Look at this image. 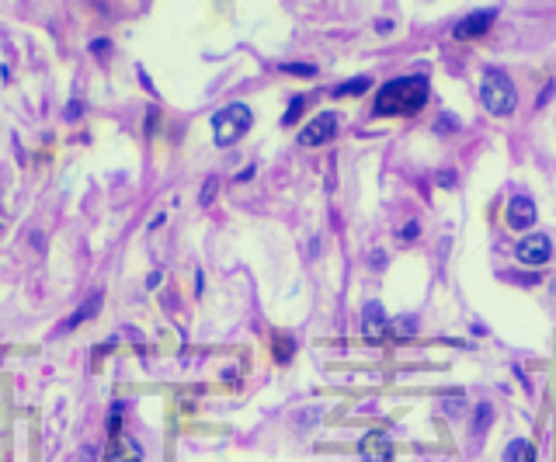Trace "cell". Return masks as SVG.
Wrapping results in <instances>:
<instances>
[{"instance_id":"obj_9","label":"cell","mask_w":556,"mask_h":462,"mask_svg":"<svg viewBox=\"0 0 556 462\" xmlns=\"http://www.w3.org/2000/svg\"><path fill=\"white\" fill-rule=\"evenodd\" d=\"M358 455L365 462H393V441L383 431H369L358 445Z\"/></svg>"},{"instance_id":"obj_18","label":"cell","mask_w":556,"mask_h":462,"mask_svg":"<svg viewBox=\"0 0 556 462\" xmlns=\"http://www.w3.org/2000/svg\"><path fill=\"white\" fill-rule=\"evenodd\" d=\"M216 191H219V177H209V181H205V188H202V195H198V202H202V205H212Z\"/></svg>"},{"instance_id":"obj_4","label":"cell","mask_w":556,"mask_h":462,"mask_svg":"<svg viewBox=\"0 0 556 462\" xmlns=\"http://www.w3.org/2000/svg\"><path fill=\"white\" fill-rule=\"evenodd\" d=\"M338 129H341V118L334 112H320L299 129V146H306V150L324 146V143H331L338 136Z\"/></svg>"},{"instance_id":"obj_11","label":"cell","mask_w":556,"mask_h":462,"mask_svg":"<svg viewBox=\"0 0 556 462\" xmlns=\"http://www.w3.org/2000/svg\"><path fill=\"white\" fill-rule=\"evenodd\" d=\"M108 455H112L115 462H143V452H139V445H136L129 434H112Z\"/></svg>"},{"instance_id":"obj_10","label":"cell","mask_w":556,"mask_h":462,"mask_svg":"<svg viewBox=\"0 0 556 462\" xmlns=\"http://www.w3.org/2000/svg\"><path fill=\"white\" fill-rule=\"evenodd\" d=\"M98 313H101V292H91V296H87V299H84V303H80L67 320H63V330L70 334V330H77L80 323H87V320H91V317H98Z\"/></svg>"},{"instance_id":"obj_14","label":"cell","mask_w":556,"mask_h":462,"mask_svg":"<svg viewBox=\"0 0 556 462\" xmlns=\"http://www.w3.org/2000/svg\"><path fill=\"white\" fill-rule=\"evenodd\" d=\"M390 334H397V337H414V334H417V320H414V317H397V320H390Z\"/></svg>"},{"instance_id":"obj_1","label":"cell","mask_w":556,"mask_h":462,"mask_svg":"<svg viewBox=\"0 0 556 462\" xmlns=\"http://www.w3.org/2000/svg\"><path fill=\"white\" fill-rule=\"evenodd\" d=\"M428 77L424 73H407V77H397L390 84L379 87V98L372 105V115H417L424 105H428Z\"/></svg>"},{"instance_id":"obj_21","label":"cell","mask_w":556,"mask_h":462,"mask_svg":"<svg viewBox=\"0 0 556 462\" xmlns=\"http://www.w3.org/2000/svg\"><path fill=\"white\" fill-rule=\"evenodd\" d=\"M108 46H112L108 39H94V42H91V53H94L98 60H105V56H108Z\"/></svg>"},{"instance_id":"obj_2","label":"cell","mask_w":556,"mask_h":462,"mask_svg":"<svg viewBox=\"0 0 556 462\" xmlns=\"http://www.w3.org/2000/svg\"><path fill=\"white\" fill-rule=\"evenodd\" d=\"M480 105H483L490 115H497V118L511 115V112L518 108V91H514L511 77L501 73V70H487L483 80H480Z\"/></svg>"},{"instance_id":"obj_3","label":"cell","mask_w":556,"mask_h":462,"mask_svg":"<svg viewBox=\"0 0 556 462\" xmlns=\"http://www.w3.org/2000/svg\"><path fill=\"white\" fill-rule=\"evenodd\" d=\"M250 125H254V112L243 101H233L212 115V139H216V146H233L247 136Z\"/></svg>"},{"instance_id":"obj_8","label":"cell","mask_w":556,"mask_h":462,"mask_svg":"<svg viewBox=\"0 0 556 462\" xmlns=\"http://www.w3.org/2000/svg\"><path fill=\"white\" fill-rule=\"evenodd\" d=\"M535 219H539V212H535V202L528 195H514L507 202V226L511 229H518V233H521V229H532Z\"/></svg>"},{"instance_id":"obj_5","label":"cell","mask_w":556,"mask_h":462,"mask_svg":"<svg viewBox=\"0 0 556 462\" xmlns=\"http://www.w3.org/2000/svg\"><path fill=\"white\" fill-rule=\"evenodd\" d=\"M514 258H518L521 265H528V268H539V265H546V261L553 258V240H549L546 233H528V237L518 240Z\"/></svg>"},{"instance_id":"obj_24","label":"cell","mask_w":556,"mask_h":462,"mask_svg":"<svg viewBox=\"0 0 556 462\" xmlns=\"http://www.w3.org/2000/svg\"><path fill=\"white\" fill-rule=\"evenodd\" d=\"M438 181H442V188H452V184H455V174H452V170H442Z\"/></svg>"},{"instance_id":"obj_15","label":"cell","mask_w":556,"mask_h":462,"mask_svg":"<svg viewBox=\"0 0 556 462\" xmlns=\"http://www.w3.org/2000/svg\"><path fill=\"white\" fill-rule=\"evenodd\" d=\"M494 420V410H490V403H476V417H473V434L480 438L483 431H487V424Z\"/></svg>"},{"instance_id":"obj_22","label":"cell","mask_w":556,"mask_h":462,"mask_svg":"<svg viewBox=\"0 0 556 462\" xmlns=\"http://www.w3.org/2000/svg\"><path fill=\"white\" fill-rule=\"evenodd\" d=\"M414 237H417V222H410V226H403V229H400V240H403V244H410Z\"/></svg>"},{"instance_id":"obj_25","label":"cell","mask_w":556,"mask_h":462,"mask_svg":"<svg viewBox=\"0 0 556 462\" xmlns=\"http://www.w3.org/2000/svg\"><path fill=\"white\" fill-rule=\"evenodd\" d=\"M160 278H164V275H160V272H153V275L146 278V285H150V289H157V285H160Z\"/></svg>"},{"instance_id":"obj_13","label":"cell","mask_w":556,"mask_h":462,"mask_svg":"<svg viewBox=\"0 0 556 462\" xmlns=\"http://www.w3.org/2000/svg\"><path fill=\"white\" fill-rule=\"evenodd\" d=\"M369 87H372V80H369V77H355V80L338 84V87H334V98H345V94H365Z\"/></svg>"},{"instance_id":"obj_16","label":"cell","mask_w":556,"mask_h":462,"mask_svg":"<svg viewBox=\"0 0 556 462\" xmlns=\"http://www.w3.org/2000/svg\"><path fill=\"white\" fill-rule=\"evenodd\" d=\"M306 101H310V98H303V94H299V98H293V101H289V108H286V115H282V125H296V122H299V115H303V108H306Z\"/></svg>"},{"instance_id":"obj_23","label":"cell","mask_w":556,"mask_h":462,"mask_svg":"<svg viewBox=\"0 0 556 462\" xmlns=\"http://www.w3.org/2000/svg\"><path fill=\"white\" fill-rule=\"evenodd\" d=\"M84 115V101H70V108H67V118L73 122V118H80Z\"/></svg>"},{"instance_id":"obj_7","label":"cell","mask_w":556,"mask_h":462,"mask_svg":"<svg viewBox=\"0 0 556 462\" xmlns=\"http://www.w3.org/2000/svg\"><path fill=\"white\" fill-rule=\"evenodd\" d=\"M362 334H365V341H372V344H379L386 334H390V317H386V310L372 299V303H365V310H362Z\"/></svg>"},{"instance_id":"obj_26","label":"cell","mask_w":556,"mask_h":462,"mask_svg":"<svg viewBox=\"0 0 556 462\" xmlns=\"http://www.w3.org/2000/svg\"><path fill=\"white\" fill-rule=\"evenodd\" d=\"M549 292H553V296H556V278H553V285H549Z\"/></svg>"},{"instance_id":"obj_17","label":"cell","mask_w":556,"mask_h":462,"mask_svg":"<svg viewBox=\"0 0 556 462\" xmlns=\"http://www.w3.org/2000/svg\"><path fill=\"white\" fill-rule=\"evenodd\" d=\"M282 73H293V77H317V66H313V63H282Z\"/></svg>"},{"instance_id":"obj_19","label":"cell","mask_w":556,"mask_h":462,"mask_svg":"<svg viewBox=\"0 0 556 462\" xmlns=\"http://www.w3.org/2000/svg\"><path fill=\"white\" fill-rule=\"evenodd\" d=\"M455 125H459V122H455V118H452V115H442V118H438V122H435V129H438V132H442V136H449V132H455Z\"/></svg>"},{"instance_id":"obj_12","label":"cell","mask_w":556,"mask_h":462,"mask_svg":"<svg viewBox=\"0 0 556 462\" xmlns=\"http://www.w3.org/2000/svg\"><path fill=\"white\" fill-rule=\"evenodd\" d=\"M504 462H535V445L528 438H511L504 448Z\"/></svg>"},{"instance_id":"obj_6","label":"cell","mask_w":556,"mask_h":462,"mask_svg":"<svg viewBox=\"0 0 556 462\" xmlns=\"http://www.w3.org/2000/svg\"><path fill=\"white\" fill-rule=\"evenodd\" d=\"M494 18H497V11H494V8H487V11H473V15H466V18L452 28V39H459V42L480 39V35L494 25Z\"/></svg>"},{"instance_id":"obj_20","label":"cell","mask_w":556,"mask_h":462,"mask_svg":"<svg viewBox=\"0 0 556 462\" xmlns=\"http://www.w3.org/2000/svg\"><path fill=\"white\" fill-rule=\"evenodd\" d=\"M275 358H278V362H289V358H293V341H278Z\"/></svg>"},{"instance_id":"obj_27","label":"cell","mask_w":556,"mask_h":462,"mask_svg":"<svg viewBox=\"0 0 556 462\" xmlns=\"http://www.w3.org/2000/svg\"><path fill=\"white\" fill-rule=\"evenodd\" d=\"M0 226H4V215H0Z\"/></svg>"}]
</instances>
